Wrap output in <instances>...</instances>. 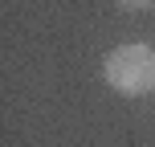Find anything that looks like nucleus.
I'll return each mask as SVG.
<instances>
[{
  "label": "nucleus",
  "instance_id": "1",
  "mask_svg": "<svg viewBox=\"0 0 155 147\" xmlns=\"http://www.w3.org/2000/svg\"><path fill=\"white\" fill-rule=\"evenodd\" d=\"M102 78L118 94H151L155 90V49L147 45H118L102 62Z\"/></svg>",
  "mask_w": 155,
  "mask_h": 147
},
{
  "label": "nucleus",
  "instance_id": "2",
  "mask_svg": "<svg viewBox=\"0 0 155 147\" xmlns=\"http://www.w3.org/2000/svg\"><path fill=\"white\" fill-rule=\"evenodd\" d=\"M147 4H155V0H123V8H147Z\"/></svg>",
  "mask_w": 155,
  "mask_h": 147
}]
</instances>
